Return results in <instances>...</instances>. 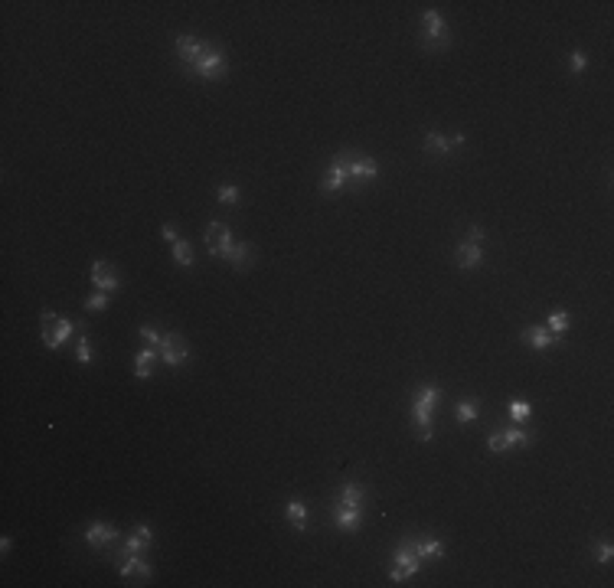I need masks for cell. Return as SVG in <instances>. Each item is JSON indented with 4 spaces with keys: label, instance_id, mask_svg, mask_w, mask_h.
Here are the masks:
<instances>
[{
    "label": "cell",
    "instance_id": "obj_5",
    "mask_svg": "<svg viewBox=\"0 0 614 588\" xmlns=\"http://www.w3.org/2000/svg\"><path fill=\"white\" fill-rule=\"evenodd\" d=\"M533 445V432H526V428H503V432H493L490 438H487V451H493V455H507V451H513V448H526Z\"/></svg>",
    "mask_w": 614,
    "mask_h": 588
},
{
    "label": "cell",
    "instance_id": "obj_25",
    "mask_svg": "<svg viewBox=\"0 0 614 588\" xmlns=\"http://www.w3.org/2000/svg\"><path fill=\"white\" fill-rule=\"evenodd\" d=\"M477 399H464V402H458V408H454V418L461 422V425H467V422H474L477 418Z\"/></svg>",
    "mask_w": 614,
    "mask_h": 588
},
{
    "label": "cell",
    "instance_id": "obj_28",
    "mask_svg": "<svg viewBox=\"0 0 614 588\" xmlns=\"http://www.w3.org/2000/svg\"><path fill=\"white\" fill-rule=\"evenodd\" d=\"M76 360L79 363H92V343H88V337L82 330H79V337H76Z\"/></svg>",
    "mask_w": 614,
    "mask_h": 588
},
{
    "label": "cell",
    "instance_id": "obj_13",
    "mask_svg": "<svg viewBox=\"0 0 614 588\" xmlns=\"http://www.w3.org/2000/svg\"><path fill=\"white\" fill-rule=\"evenodd\" d=\"M92 285L98 288V291H118L121 288V278H118V272H114V265H108V262H92Z\"/></svg>",
    "mask_w": 614,
    "mask_h": 588
},
{
    "label": "cell",
    "instance_id": "obj_31",
    "mask_svg": "<svg viewBox=\"0 0 614 588\" xmlns=\"http://www.w3.org/2000/svg\"><path fill=\"white\" fill-rule=\"evenodd\" d=\"M510 418L520 425V422H526L529 418V406L523 402V399H516V402H510Z\"/></svg>",
    "mask_w": 614,
    "mask_h": 588
},
{
    "label": "cell",
    "instance_id": "obj_27",
    "mask_svg": "<svg viewBox=\"0 0 614 588\" xmlns=\"http://www.w3.org/2000/svg\"><path fill=\"white\" fill-rule=\"evenodd\" d=\"M171 248H173V258H177L183 268L193 265V248H189L187 239H177V242H171Z\"/></svg>",
    "mask_w": 614,
    "mask_h": 588
},
{
    "label": "cell",
    "instance_id": "obj_10",
    "mask_svg": "<svg viewBox=\"0 0 614 588\" xmlns=\"http://www.w3.org/2000/svg\"><path fill=\"white\" fill-rule=\"evenodd\" d=\"M114 566H118V572H121L124 579H151L154 575V569L151 566H147V562L141 559V552H118V556H114Z\"/></svg>",
    "mask_w": 614,
    "mask_h": 588
},
{
    "label": "cell",
    "instance_id": "obj_34",
    "mask_svg": "<svg viewBox=\"0 0 614 588\" xmlns=\"http://www.w3.org/2000/svg\"><path fill=\"white\" fill-rule=\"evenodd\" d=\"M141 337H144V343H147V347H154V350H157V347H161V340H163V333H157L154 327H141Z\"/></svg>",
    "mask_w": 614,
    "mask_h": 588
},
{
    "label": "cell",
    "instance_id": "obj_30",
    "mask_svg": "<svg viewBox=\"0 0 614 588\" xmlns=\"http://www.w3.org/2000/svg\"><path fill=\"white\" fill-rule=\"evenodd\" d=\"M592 556H595L598 562H605V566H608V562H611V556H614V546H611V542H595V546H592Z\"/></svg>",
    "mask_w": 614,
    "mask_h": 588
},
{
    "label": "cell",
    "instance_id": "obj_14",
    "mask_svg": "<svg viewBox=\"0 0 614 588\" xmlns=\"http://www.w3.org/2000/svg\"><path fill=\"white\" fill-rule=\"evenodd\" d=\"M347 167H350V180H376L379 173V163L373 161V157H366V154H353L350 151V161H347Z\"/></svg>",
    "mask_w": 614,
    "mask_h": 588
},
{
    "label": "cell",
    "instance_id": "obj_33",
    "mask_svg": "<svg viewBox=\"0 0 614 588\" xmlns=\"http://www.w3.org/2000/svg\"><path fill=\"white\" fill-rule=\"evenodd\" d=\"M585 66H588V56L582 53V49H575V53L568 56V69H572V72H582Z\"/></svg>",
    "mask_w": 614,
    "mask_h": 588
},
{
    "label": "cell",
    "instance_id": "obj_2",
    "mask_svg": "<svg viewBox=\"0 0 614 588\" xmlns=\"http://www.w3.org/2000/svg\"><path fill=\"white\" fill-rule=\"evenodd\" d=\"M193 76L206 79V82H219V79L229 72V59L226 53L219 46H213V43H203V53H199V59L193 62V69H189Z\"/></svg>",
    "mask_w": 614,
    "mask_h": 588
},
{
    "label": "cell",
    "instance_id": "obj_6",
    "mask_svg": "<svg viewBox=\"0 0 614 588\" xmlns=\"http://www.w3.org/2000/svg\"><path fill=\"white\" fill-rule=\"evenodd\" d=\"M422 23H425V49H444L451 43V33H448V23L438 10H425L422 13Z\"/></svg>",
    "mask_w": 614,
    "mask_h": 588
},
{
    "label": "cell",
    "instance_id": "obj_20",
    "mask_svg": "<svg viewBox=\"0 0 614 588\" xmlns=\"http://www.w3.org/2000/svg\"><path fill=\"white\" fill-rule=\"evenodd\" d=\"M284 516H288V523H291L294 533H304V530H307V507H304V500L291 497V500H288V510H284Z\"/></svg>",
    "mask_w": 614,
    "mask_h": 588
},
{
    "label": "cell",
    "instance_id": "obj_29",
    "mask_svg": "<svg viewBox=\"0 0 614 588\" xmlns=\"http://www.w3.org/2000/svg\"><path fill=\"white\" fill-rule=\"evenodd\" d=\"M108 301H112V298H108V291H95V294H88V298H86V311H105V307H108Z\"/></svg>",
    "mask_w": 614,
    "mask_h": 588
},
{
    "label": "cell",
    "instance_id": "obj_4",
    "mask_svg": "<svg viewBox=\"0 0 614 588\" xmlns=\"http://www.w3.org/2000/svg\"><path fill=\"white\" fill-rule=\"evenodd\" d=\"M347 161H350V151H340L331 161V167H327V173H323V180H321V196H337V193L350 183V167H347Z\"/></svg>",
    "mask_w": 614,
    "mask_h": 588
},
{
    "label": "cell",
    "instance_id": "obj_32",
    "mask_svg": "<svg viewBox=\"0 0 614 588\" xmlns=\"http://www.w3.org/2000/svg\"><path fill=\"white\" fill-rule=\"evenodd\" d=\"M216 196H219V203H229V206H232V203H239V190L232 187V183H222Z\"/></svg>",
    "mask_w": 614,
    "mask_h": 588
},
{
    "label": "cell",
    "instance_id": "obj_23",
    "mask_svg": "<svg viewBox=\"0 0 614 588\" xmlns=\"http://www.w3.org/2000/svg\"><path fill=\"white\" fill-rule=\"evenodd\" d=\"M252 258H255V252H252V246H248V242H236V246H232V252H229V262H232V268H239V272L252 268Z\"/></svg>",
    "mask_w": 614,
    "mask_h": 588
},
{
    "label": "cell",
    "instance_id": "obj_12",
    "mask_svg": "<svg viewBox=\"0 0 614 588\" xmlns=\"http://www.w3.org/2000/svg\"><path fill=\"white\" fill-rule=\"evenodd\" d=\"M86 542L92 546V549H105V546H112V542H118V530H114L112 523H88L86 526Z\"/></svg>",
    "mask_w": 614,
    "mask_h": 588
},
{
    "label": "cell",
    "instance_id": "obj_22",
    "mask_svg": "<svg viewBox=\"0 0 614 588\" xmlns=\"http://www.w3.org/2000/svg\"><path fill=\"white\" fill-rule=\"evenodd\" d=\"M333 503H343V507H363V503H366V487L363 484H343Z\"/></svg>",
    "mask_w": 614,
    "mask_h": 588
},
{
    "label": "cell",
    "instance_id": "obj_15",
    "mask_svg": "<svg viewBox=\"0 0 614 588\" xmlns=\"http://www.w3.org/2000/svg\"><path fill=\"white\" fill-rule=\"evenodd\" d=\"M454 258H458V265H461L464 272H471V268L481 265L483 248L477 246V242H471V239H464V242H458V252H454Z\"/></svg>",
    "mask_w": 614,
    "mask_h": 588
},
{
    "label": "cell",
    "instance_id": "obj_26",
    "mask_svg": "<svg viewBox=\"0 0 614 588\" xmlns=\"http://www.w3.org/2000/svg\"><path fill=\"white\" fill-rule=\"evenodd\" d=\"M425 151L428 154H448L451 151V141H448L444 134H438V131H428L425 134Z\"/></svg>",
    "mask_w": 614,
    "mask_h": 588
},
{
    "label": "cell",
    "instance_id": "obj_1",
    "mask_svg": "<svg viewBox=\"0 0 614 588\" xmlns=\"http://www.w3.org/2000/svg\"><path fill=\"white\" fill-rule=\"evenodd\" d=\"M441 402V389L438 386H422L412 396V418H415V432L422 441L432 438V408Z\"/></svg>",
    "mask_w": 614,
    "mask_h": 588
},
{
    "label": "cell",
    "instance_id": "obj_3",
    "mask_svg": "<svg viewBox=\"0 0 614 588\" xmlns=\"http://www.w3.org/2000/svg\"><path fill=\"white\" fill-rule=\"evenodd\" d=\"M76 330H82V327L72 323L69 317H59V314H53V311H43V343H46L49 350L62 347Z\"/></svg>",
    "mask_w": 614,
    "mask_h": 588
},
{
    "label": "cell",
    "instance_id": "obj_16",
    "mask_svg": "<svg viewBox=\"0 0 614 588\" xmlns=\"http://www.w3.org/2000/svg\"><path fill=\"white\" fill-rule=\"evenodd\" d=\"M333 520L343 533H353L363 523V507H343V503H333Z\"/></svg>",
    "mask_w": 614,
    "mask_h": 588
},
{
    "label": "cell",
    "instance_id": "obj_11",
    "mask_svg": "<svg viewBox=\"0 0 614 588\" xmlns=\"http://www.w3.org/2000/svg\"><path fill=\"white\" fill-rule=\"evenodd\" d=\"M173 53H177V59L183 62V69H193V62L199 59V53H203V39L189 36V33H180L177 39H173Z\"/></svg>",
    "mask_w": 614,
    "mask_h": 588
},
{
    "label": "cell",
    "instance_id": "obj_9",
    "mask_svg": "<svg viewBox=\"0 0 614 588\" xmlns=\"http://www.w3.org/2000/svg\"><path fill=\"white\" fill-rule=\"evenodd\" d=\"M157 353H161V360L167 363V366H173V370H180V366L189 360V347H187V340H183L180 333H163Z\"/></svg>",
    "mask_w": 614,
    "mask_h": 588
},
{
    "label": "cell",
    "instance_id": "obj_8",
    "mask_svg": "<svg viewBox=\"0 0 614 588\" xmlns=\"http://www.w3.org/2000/svg\"><path fill=\"white\" fill-rule=\"evenodd\" d=\"M392 559H396V566H392V572H389V582H392V585H399V582L412 579V575H415V572L422 569V559H418L415 552L408 549V542H402V546H399Z\"/></svg>",
    "mask_w": 614,
    "mask_h": 588
},
{
    "label": "cell",
    "instance_id": "obj_18",
    "mask_svg": "<svg viewBox=\"0 0 614 588\" xmlns=\"http://www.w3.org/2000/svg\"><path fill=\"white\" fill-rule=\"evenodd\" d=\"M151 542H154V530L147 523H141V526H134V533L124 540V552H144Z\"/></svg>",
    "mask_w": 614,
    "mask_h": 588
},
{
    "label": "cell",
    "instance_id": "obj_35",
    "mask_svg": "<svg viewBox=\"0 0 614 588\" xmlns=\"http://www.w3.org/2000/svg\"><path fill=\"white\" fill-rule=\"evenodd\" d=\"M448 141H451V147H461V144L467 141V138H464V134H451V138H448Z\"/></svg>",
    "mask_w": 614,
    "mask_h": 588
},
{
    "label": "cell",
    "instance_id": "obj_7",
    "mask_svg": "<svg viewBox=\"0 0 614 588\" xmlns=\"http://www.w3.org/2000/svg\"><path fill=\"white\" fill-rule=\"evenodd\" d=\"M232 246H236L232 229L222 226V222H209V226H206V248H209V255H213V258H229Z\"/></svg>",
    "mask_w": 614,
    "mask_h": 588
},
{
    "label": "cell",
    "instance_id": "obj_24",
    "mask_svg": "<svg viewBox=\"0 0 614 588\" xmlns=\"http://www.w3.org/2000/svg\"><path fill=\"white\" fill-rule=\"evenodd\" d=\"M568 327H572V317H568L566 311H556V314H549V321H546V330L552 333V337H556V340H559V333H562V330H568Z\"/></svg>",
    "mask_w": 614,
    "mask_h": 588
},
{
    "label": "cell",
    "instance_id": "obj_19",
    "mask_svg": "<svg viewBox=\"0 0 614 588\" xmlns=\"http://www.w3.org/2000/svg\"><path fill=\"white\" fill-rule=\"evenodd\" d=\"M523 343H529L533 350H549V347H556V337L546 330V327H526L523 330Z\"/></svg>",
    "mask_w": 614,
    "mask_h": 588
},
{
    "label": "cell",
    "instance_id": "obj_17",
    "mask_svg": "<svg viewBox=\"0 0 614 588\" xmlns=\"http://www.w3.org/2000/svg\"><path fill=\"white\" fill-rule=\"evenodd\" d=\"M406 542H408V549L415 552L422 562L425 559H441L444 556V542L441 540H406Z\"/></svg>",
    "mask_w": 614,
    "mask_h": 588
},
{
    "label": "cell",
    "instance_id": "obj_21",
    "mask_svg": "<svg viewBox=\"0 0 614 588\" xmlns=\"http://www.w3.org/2000/svg\"><path fill=\"white\" fill-rule=\"evenodd\" d=\"M161 353L154 350V347H147V350H141L138 356H134V376L138 380H151L154 376V360H157Z\"/></svg>",
    "mask_w": 614,
    "mask_h": 588
}]
</instances>
